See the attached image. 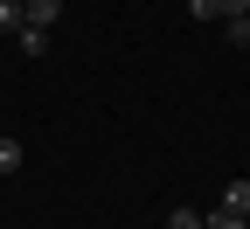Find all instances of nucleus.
<instances>
[{"mask_svg":"<svg viewBox=\"0 0 250 229\" xmlns=\"http://www.w3.org/2000/svg\"><path fill=\"white\" fill-rule=\"evenodd\" d=\"M229 21V49H250V14H223Z\"/></svg>","mask_w":250,"mask_h":229,"instance_id":"obj_5","label":"nucleus"},{"mask_svg":"<svg viewBox=\"0 0 250 229\" xmlns=\"http://www.w3.org/2000/svg\"><path fill=\"white\" fill-rule=\"evenodd\" d=\"M188 14L195 21H223V0H188Z\"/></svg>","mask_w":250,"mask_h":229,"instance_id":"obj_9","label":"nucleus"},{"mask_svg":"<svg viewBox=\"0 0 250 229\" xmlns=\"http://www.w3.org/2000/svg\"><path fill=\"white\" fill-rule=\"evenodd\" d=\"M223 208H236V215H250V181H229V187H223Z\"/></svg>","mask_w":250,"mask_h":229,"instance_id":"obj_4","label":"nucleus"},{"mask_svg":"<svg viewBox=\"0 0 250 229\" xmlns=\"http://www.w3.org/2000/svg\"><path fill=\"white\" fill-rule=\"evenodd\" d=\"M202 222H208V229H250V215H236V208H223V202H215Z\"/></svg>","mask_w":250,"mask_h":229,"instance_id":"obj_3","label":"nucleus"},{"mask_svg":"<svg viewBox=\"0 0 250 229\" xmlns=\"http://www.w3.org/2000/svg\"><path fill=\"white\" fill-rule=\"evenodd\" d=\"M167 229H208V222H202V208H174V215H167Z\"/></svg>","mask_w":250,"mask_h":229,"instance_id":"obj_8","label":"nucleus"},{"mask_svg":"<svg viewBox=\"0 0 250 229\" xmlns=\"http://www.w3.org/2000/svg\"><path fill=\"white\" fill-rule=\"evenodd\" d=\"M21 14L35 21V28H56V14H62V0H21Z\"/></svg>","mask_w":250,"mask_h":229,"instance_id":"obj_2","label":"nucleus"},{"mask_svg":"<svg viewBox=\"0 0 250 229\" xmlns=\"http://www.w3.org/2000/svg\"><path fill=\"white\" fill-rule=\"evenodd\" d=\"M223 14H250V0H223Z\"/></svg>","mask_w":250,"mask_h":229,"instance_id":"obj_10","label":"nucleus"},{"mask_svg":"<svg viewBox=\"0 0 250 229\" xmlns=\"http://www.w3.org/2000/svg\"><path fill=\"white\" fill-rule=\"evenodd\" d=\"M14 42H21V56H49V28L21 21V28H14Z\"/></svg>","mask_w":250,"mask_h":229,"instance_id":"obj_1","label":"nucleus"},{"mask_svg":"<svg viewBox=\"0 0 250 229\" xmlns=\"http://www.w3.org/2000/svg\"><path fill=\"white\" fill-rule=\"evenodd\" d=\"M21 167V139H7V132H0V174H14Z\"/></svg>","mask_w":250,"mask_h":229,"instance_id":"obj_7","label":"nucleus"},{"mask_svg":"<svg viewBox=\"0 0 250 229\" xmlns=\"http://www.w3.org/2000/svg\"><path fill=\"white\" fill-rule=\"evenodd\" d=\"M160 229H167V222H160Z\"/></svg>","mask_w":250,"mask_h":229,"instance_id":"obj_11","label":"nucleus"},{"mask_svg":"<svg viewBox=\"0 0 250 229\" xmlns=\"http://www.w3.org/2000/svg\"><path fill=\"white\" fill-rule=\"evenodd\" d=\"M21 21H28V14H21V0H0V35H14Z\"/></svg>","mask_w":250,"mask_h":229,"instance_id":"obj_6","label":"nucleus"}]
</instances>
